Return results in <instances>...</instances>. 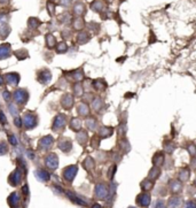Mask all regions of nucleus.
Instances as JSON below:
<instances>
[{"label":"nucleus","mask_w":196,"mask_h":208,"mask_svg":"<svg viewBox=\"0 0 196 208\" xmlns=\"http://www.w3.org/2000/svg\"><path fill=\"white\" fill-rule=\"evenodd\" d=\"M28 98H29L28 92L23 88H20L15 92V101L17 104H21V106H23L22 104H25L28 101Z\"/></svg>","instance_id":"1"},{"label":"nucleus","mask_w":196,"mask_h":208,"mask_svg":"<svg viewBox=\"0 0 196 208\" xmlns=\"http://www.w3.org/2000/svg\"><path fill=\"white\" fill-rule=\"evenodd\" d=\"M64 127H66V116L64 115H57L54 120V123H53V130L60 131L62 129H64Z\"/></svg>","instance_id":"2"},{"label":"nucleus","mask_w":196,"mask_h":208,"mask_svg":"<svg viewBox=\"0 0 196 208\" xmlns=\"http://www.w3.org/2000/svg\"><path fill=\"white\" fill-rule=\"evenodd\" d=\"M23 123L28 129L33 128L35 125H37V119L35 115H31V113H25L24 117H23Z\"/></svg>","instance_id":"3"},{"label":"nucleus","mask_w":196,"mask_h":208,"mask_svg":"<svg viewBox=\"0 0 196 208\" xmlns=\"http://www.w3.org/2000/svg\"><path fill=\"white\" fill-rule=\"evenodd\" d=\"M62 106L66 108V109H70L73 105V97L71 94H64L61 99Z\"/></svg>","instance_id":"4"},{"label":"nucleus","mask_w":196,"mask_h":208,"mask_svg":"<svg viewBox=\"0 0 196 208\" xmlns=\"http://www.w3.org/2000/svg\"><path fill=\"white\" fill-rule=\"evenodd\" d=\"M85 12H86V8H85V5L83 2H77L76 5L73 6V13L78 17H82L85 14Z\"/></svg>","instance_id":"5"},{"label":"nucleus","mask_w":196,"mask_h":208,"mask_svg":"<svg viewBox=\"0 0 196 208\" xmlns=\"http://www.w3.org/2000/svg\"><path fill=\"white\" fill-rule=\"evenodd\" d=\"M6 81L7 83L12 84V85H16L20 81V77H19V74L12 73V74H7L6 75Z\"/></svg>","instance_id":"6"},{"label":"nucleus","mask_w":196,"mask_h":208,"mask_svg":"<svg viewBox=\"0 0 196 208\" xmlns=\"http://www.w3.org/2000/svg\"><path fill=\"white\" fill-rule=\"evenodd\" d=\"M10 55V46L9 45H0V60Z\"/></svg>","instance_id":"7"},{"label":"nucleus","mask_w":196,"mask_h":208,"mask_svg":"<svg viewBox=\"0 0 196 208\" xmlns=\"http://www.w3.org/2000/svg\"><path fill=\"white\" fill-rule=\"evenodd\" d=\"M77 112L80 116H87L90 114V107L86 104H79L77 107Z\"/></svg>","instance_id":"8"},{"label":"nucleus","mask_w":196,"mask_h":208,"mask_svg":"<svg viewBox=\"0 0 196 208\" xmlns=\"http://www.w3.org/2000/svg\"><path fill=\"white\" fill-rule=\"evenodd\" d=\"M113 132V129L111 127H101L100 129H99V135L101 136V137H109V136H111Z\"/></svg>","instance_id":"9"},{"label":"nucleus","mask_w":196,"mask_h":208,"mask_svg":"<svg viewBox=\"0 0 196 208\" xmlns=\"http://www.w3.org/2000/svg\"><path fill=\"white\" fill-rule=\"evenodd\" d=\"M77 40L79 44H85L90 40V33L86 31H80L77 35Z\"/></svg>","instance_id":"10"},{"label":"nucleus","mask_w":196,"mask_h":208,"mask_svg":"<svg viewBox=\"0 0 196 208\" xmlns=\"http://www.w3.org/2000/svg\"><path fill=\"white\" fill-rule=\"evenodd\" d=\"M91 8H92L94 12L100 13V12L103 11V8H104V4H103V1H101V0H95V1H93L92 2Z\"/></svg>","instance_id":"11"},{"label":"nucleus","mask_w":196,"mask_h":208,"mask_svg":"<svg viewBox=\"0 0 196 208\" xmlns=\"http://www.w3.org/2000/svg\"><path fill=\"white\" fill-rule=\"evenodd\" d=\"M70 128L76 132H79V130L82 129V122L79 119H72L70 122Z\"/></svg>","instance_id":"12"},{"label":"nucleus","mask_w":196,"mask_h":208,"mask_svg":"<svg viewBox=\"0 0 196 208\" xmlns=\"http://www.w3.org/2000/svg\"><path fill=\"white\" fill-rule=\"evenodd\" d=\"M86 127H87L90 130L95 131L96 127H98V123H96V120L94 117H88L86 120Z\"/></svg>","instance_id":"13"},{"label":"nucleus","mask_w":196,"mask_h":208,"mask_svg":"<svg viewBox=\"0 0 196 208\" xmlns=\"http://www.w3.org/2000/svg\"><path fill=\"white\" fill-rule=\"evenodd\" d=\"M102 106H103V101L100 98H95L92 101V107L95 112H99V110L102 108Z\"/></svg>","instance_id":"14"},{"label":"nucleus","mask_w":196,"mask_h":208,"mask_svg":"<svg viewBox=\"0 0 196 208\" xmlns=\"http://www.w3.org/2000/svg\"><path fill=\"white\" fill-rule=\"evenodd\" d=\"M94 88L96 90V91H102L106 88V82L103 81V79H96V81H94Z\"/></svg>","instance_id":"15"},{"label":"nucleus","mask_w":196,"mask_h":208,"mask_svg":"<svg viewBox=\"0 0 196 208\" xmlns=\"http://www.w3.org/2000/svg\"><path fill=\"white\" fill-rule=\"evenodd\" d=\"M77 139L79 140L80 144H84L85 141L87 140V132L86 131H79L77 135Z\"/></svg>","instance_id":"16"},{"label":"nucleus","mask_w":196,"mask_h":208,"mask_svg":"<svg viewBox=\"0 0 196 208\" xmlns=\"http://www.w3.org/2000/svg\"><path fill=\"white\" fill-rule=\"evenodd\" d=\"M83 26H84V21H83L82 17H77L75 22H73V28L76 29V30H82Z\"/></svg>","instance_id":"17"},{"label":"nucleus","mask_w":196,"mask_h":208,"mask_svg":"<svg viewBox=\"0 0 196 208\" xmlns=\"http://www.w3.org/2000/svg\"><path fill=\"white\" fill-rule=\"evenodd\" d=\"M73 93L76 97H82L83 94V86L79 83H77L75 86H73Z\"/></svg>","instance_id":"18"},{"label":"nucleus","mask_w":196,"mask_h":208,"mask_svg":"<svg viewBox=\"0 0 196 208\" xmlns=\"http://www.w3.org/2000/svg\"><path fill=\"white\" fill-rule=\"evenodd\" d=\"M7 35H9V28L4 24V26H0V37L5 38Z\"/></svg>","instance_id":"19"},{"label":"nucleus","mask_w":196,"mask_h":208,"mask_svg":"<svg viewBox=\"0 0 196 208\" xmlns=\"http://www.w3.org/2000/svg\"><path fill=\"white\" fill-rule=\"evenodd\" d=\"M46 44L48 47H53L54 45H55V38H54V36H52V35H47L46 36Z\"/></svg>","instance_id":"20"},{"label":"nucleus","mask_w":196,"mask_h":208,"mask_svg":"<svg viewBox=\"0 0 196 208\" xmlns=\"http://www.w3.org/2000/svg\"><path fill=\"white\" fill-rule=\"evenodd\" d=\"M56 50H57V53H64V52H67V50H68L67 44H66V43H63V42H61L60 44H59V45H57Z\"/></svg>","instance_id":"21"},{"label":"nucleus","mask_w":196,"mask_h":208,"mask_svg":"<svg viewBox=\"0 0 196 208\" xmlns=\"http://www.w3.org/2000/svg\"><path fill=\"white\" fill-rule=\"evenodd\" d=\"M188 150H189V153H191V155H193V154H195L196 153V145L195 144H189V145H188Z\"/></svg>","instance_id":"22"},{"label":"nucleus","mask_w":196,"mask_h":208,"mask_svg":"<svg viewBox=\"0 0 196 208\" xmlns=\"http://www.w3.org/2000/svg\"><path fill=\"white\" fill-rule=\"evenodd\" d=\"M61 5L64 6V7H68V6L71 5V0H61Z\"/></svg>","instance_id":"23"},{"label":"nucleus","mask_w":196,"mask_h":208,"mask_svg":"<svg viewBox=\"0 0 196 208\" xmlns=\"http://www.w3.org/2000/svg\"><path fill=\"white\" fill-rule=\"evenodd\" d=\"M4 98H5V100L8 102V100L10 99V93L8 91H5V92H4Z\"/></svg>","instance_id":"24"},{"label":"nucleus","mask_w":196,"mask_h":208,"mask_svg":"<svg viewBox=\"0 0 196 208\" xmlns=\"http://www.w3.org/2000/svg\"><path fill=\"white\" fill-rule=\"evenodd\" d=\"M0 121H1V122H4V124H5L6 117H5V115H4V113H2V112H0Z\"/></svg>","instance_id":"25"},{"label":"nucleus","mask_w":196,"mask_h":208,"mask_svg":"<svg viewBox=\"0 0 196 208\" xmlns=\"http://www.w3.org/2000/svg\"><path fill=\"white\" fill-rule=\"evenodd\" d=\"M9 139H10V143L15 145V144H16V139H15V137H14V136H9Z\"/></svg>","instance_id":"26"},{"label":"nucleus","mask_w":196,"mask_h":208,"mask_svg":"<svg viewBox=\"0 0 196 208\" xmlns=\"http://www.w3.org/2000/svg\"><path fill=\"white\" fill-rule=\"evenodd\" d=\"M15 125L17 127V128H21V127H22V124H21V121L19 120V119H15Z\"/></svg>","instance_id":"27"},{"label":"nucleus","mask_w":196,"mask_h":208,"mask_svg":"<svg viewBox=\"0 0 196 208\" xmlns=\"http://www.w3.org/2000/svg\"><path fill=\"white\" fill-rule=\"evenodd\" d=\"M113 0H106V2H107V4H108V5H110V4H111V2H113Z\"/></svg>","instance_id":"28"}]
</instances>
